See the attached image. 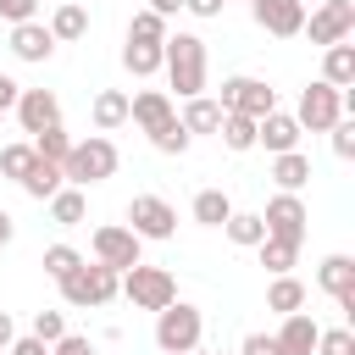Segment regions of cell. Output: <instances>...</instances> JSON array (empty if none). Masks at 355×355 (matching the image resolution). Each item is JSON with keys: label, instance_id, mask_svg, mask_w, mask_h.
<instances>
[{"label": "cell", "instance_id": "cell-1", "mask_svg": "<svg viewBox=\"0 0 355 355\" xmlns=\"http://www.w3.org/2000/svg\"><path fill=\"white\" fill-rule=\"evenodd\" d=\"M161 72H166V83L178 89V100L205 94V78H211L205 39H200V33H166V44H161Z\"/></svg>", "mask_w": 355, "mask_h": 355}, {"label": "cell", "instance_id": "cell-2", "mask_svg": "<svg viewBox=\"0 0 355 355\" xmlns=\"http://www.w3.org/2000/svg\"><path fill=\"white\" fill-rule=\"evenodd\" d=\"M116 166H122L116 144H111L105 133H89V139H72V155L61 161V178H67L72 189H94V183L116 178Z\"/></svg>", "mask_w": 355, "mask_h": 355}, {"label": "cell", "instance_id": "cell-3", "mask_svg": "<svg viewBox=\"0 0 355 355\" xmlns=\"http://www.w3.org/2000/svg\"><path fill=\"white\" fill-rule=\"evenodd\" d=\"M205 338V311L189 300H172L166 311H155V344L161 355H194Z\"/></svg>", "mask_w": 355, "mask_h": 355}, {"label": "cell", "instance_id": "cell-4", "mask_svg": "<svg viewBox=\"0 0 355 355\" xmlns=\"http://www.w3.org/2000/svg\"><path fill=\"white\" fill-rule=\"evenodd\" d=\"M116 294H122V272H111V266H100V261H83L72 277H61V300H67L72 311L111 305Z\"/></svg>", "mask_w": 355, "mask_h": 355}, {"label": "cell", "instance_id": "cell-5", "mask_svg": "<svg viewBox=\"0 0 355 355\" xmlns=\"http://www.w3.org/2000/svg\"><path fill=\"white\" fill-rule=\"evenodd\" d=\"M122 294H128V305L133 311H166L172 300H178V277L166 272V266H128L122 272Z\"/></svg>", "mask_w": 355, "mask_h": 355}, {"label": "cell", "instance_id": "cell-6", "mask_svg": "<svg viewBox=\"0 0 355 355\" xmlns=\"http://www.w3.org/2000/svg\"><path fill=\"white\" fill-rule=\"evenodd\" d=\"M216 105H222V111H233V116H250V122H261L266 111H277V89H272L266 78H244V72H233V78H222V94H216Z\"/></svg>", "mask_w": 355, "mask_h": 355}, {"label": "cell", "instance_id": "cell-7", "mask_svg": "<svg viewBox=\"0 0 355 355\" xmlns=\"http://www.w3.org/2000/svg\"><path fill=\"white\" fill-rule=\"evenodd\" d=\"M344 111H349V94L316 78V83H305V89H300L294 122H300V133H305V128H311V133H327V128H333V122H338Z\"/></svg>", "mask_w": 355, "mask_h": 355}, {"label": "cell", "instance_id": "cell-8", "mask_svg": "<svg viewBox=\"0 0 355 355\" xmlns=\"http://www.w3.org/2000/svg\"><path fill=\"white\" fill-rule=\"evenodd\" d=\"M89 250H94V261L111 266V272H128V266L144 261V239H133L122 222H100V227L89 233Z\"/></svg>", "mask_w": 355, "mask_h": 355}, {"label": "cell", "instance_id": "cell-9", "mask_svg": "<svg viewBox=\"0 0 355 355\" xmlns=\"http://www.w3.org/2000/svg\"><path fill=\"white\" fill-rule=\"evenodd\" d=\"M122 227H128L133 239H155V244H161V239H172V233H178V211H172L161 194H133V200H128V222H122Z\"/></svg>", "mask_w": 355, "mask_h": 355}, {"label": "cell", "instance_id": "cell-10", "mask_svg": "<svg viewBox=\"0 0 355 355\" xmlns=\"http://www.w3.org/2000/svg\"><path fill=\"white\" fill-rule=\"evenodd\" d=\"M305 33H311V44H344L349 33H355V0H316V11L305 17Z\"/></svg>", "mask_w": 355, "mask_h": 355}, {"label": "cell", "instance_id": "cell-11", "mask_svg": "<svg viewBox=\"0 0 355 355\" xmlns=\"http://www.w3.org/2000/svg\"><path fill=\"white\" fill-rule=\"evenodd\" d=\"M261 222H266V239L305 244V222H311V211H305V200H300V194H272V200H266V211H261Z\"/></svg>", "mask_w": 355, "mask_h": 355}, {"label": "cell", "instance_id": "cell-12", "mask_svg": "<svg viewBox=\"0 0 355 355\" xmlns=\"http://www.w3.org/2000/svg\"><path fill=\"white\" fill-rule=\"evenodd\" d=\"M250 17H255V28L272 33V39L305 33V6H300V0H250Z\"/></svg>", "mask_w": 355, "mask_h": 355}, {"label": "cell", "instance_id": "cell-13", "mask_svg": "<svg viewBox=\"0 0 355 355\" xmlns=\"http://www.w3.org/2000/svg\"><path fill=\"white\" fill-rule=\"evenodd\" d=\"M316 288H322L327 300H338L344 316H355V261H349V255H327V261L316 266Z\"/></svg>", "mask_w": 355, "mask_h": 355}, {"label": "cell", "instance_id": "cell-14", "mask_svg": "<svg viewBox=\"0 0 355 355\" xmlns=\"http://www.w3.org/2000/svg\"><path fill=\"white\" fill-rule=\"evenodd\" d=\"M11 111H17L22 133H44V128H55V122H61V100H55L50 89H22Z\"/></svg>", "mask_w": 355, "mask_h": 355}, {"label": "cell", "instance_id": "cell-15", "mask_svg": "<svg viewBox=\"0 0 355 355\" xmlns=\"http://www.w3.org/2000/svg\"><path fill=\"white\" fill-rule=\"evenodd\" d=\"M255 144H261L266 155L300 150V122H294V111H266V116L255 122Z\"/></svg>", "mask_w": 355, "mask_h": 355}, {"label": "cell", "instance_id": "cell-16", "mask_svg": "<svg viewBox=\"0 0 355 355\" xmlns=\"http://www.w3.org/2000/svg\"><path fill=\"white\" fill-rule=\"evenodd\" d=\"M11 55L28 61V67H44V61L55 55L50 28H44V22H17V28H11Z\"/></svg>", "mask_w": 355, "mask_h": 355}, {"label": "cell", "instance_id": "cell-17", "mask_svg": "<svg viewBox=\"0 0 355 355\" xmlns=\"http://www.w3.org/2000/svg\"><path fill=\"white\" fill-rule=\"evenodd\" d=\"M178 111H172V94L166 89H139L133 100H128V122H139L144 133H155V128H166Z\"/></svg>", "mask_w": 355, "mask_h": 355}, {"label": "cell", "instance_id": "cell-18", "mask_svg": "<svg viewBox=\"0 0 355 355\" xmlns=\"http://www.w3.org/2000/svg\"><path fill=\"white\" fill-rule=\"evenodd\" d=\"M316 322L305 316V311H294V316H283V327L272 333L277 338V355H316Z\"/></svg>", "mask_w": 355, "mask_h": 355}, {"label": "cell", "instance_id": "cell-19", "mask_svg": "<svg viewBox=\"0 0 355 355\" xmlns=\"http://www.w3.org/2000/svg\"><path fill=\"white\" fill-rule=\"evenodd\" d=\"M322 83H333V89H355V44L344 39V44H327L322 50Z\"/></svg>", "mask_w": 355, "mask_h": 355}, {"label": "cell", "instance_id": "cell-20", "mask_svg": "<svg viewBox=\"0 0 355 355\" xmlns=\"http://www.w3.org/2000/svg\"><path fill=\"white\" fill-rule=\"evenodd\" d=\"M272 183H277V194H300L311 183V155H300V150L272 155Z\"/></svg>", "mask_w": 355, "mask_h": 355}, {"label": "cell", "instance_id": "cell-21", "mask_svg": "<svg viewBox=\"0 0 355 355\" xmlns=\"http://www.w3.org/2000/svg\"><path fill=\"white\" fill-rule=\"evenodd\" d=\"M44 28H50V39H55V44H72V39H83V33H89V11H83L78 0H61V6H55V17H50Z\"/></svg>", "mask_w": 355, "mask_h": 355}, {"label": "cell", "instance_id": "cell-22", "mask_svg": "<svg viewBox=\"0 0 355 355\" xmlns=\"http://www.w3.org/2000/svg\"><path fill=\"white\" fill-rule=\"evenodd\" d=\"M44 205H50V222H55V227H78V222L89 216V200H83V189H72V183H61Z\"/></svg>", "mask_w": 355, "mask_h": 355}, {"label": "cell", "instance_id": "cell-23", "mask_svg": "<svg viewBox=\"0 0 355 355\" xmlns=\"http://www.w3.org/2000/svg\"><path fill=\"white\" fill-rule=\"evenodd\" d=\"M266 311H277V316H294V311H305V283H300L294 272L272 277V283H266Z\"/></svg>", "mask_w": 355, "mask_h": 355}, {"label": "cell", "instance_id": "cell-24", "mask_svg": "<svg viewBox=\"0 0 355 355\" xmlns=\"http://www.w3.org/2000/svg\"><path fill=\"white\" fill-rule=\"evenodd\" d=\"M183 128H189V139L194 133H216L222 128V105L211 100V94H194V100H183V116H178Z\"/></svg>", "mask_w": 355, "mask_h": 355}, {"label": "cell", "instance_id": "cell-25", "mask_svg": "<svg viewBox=\"0 0 355 355\" xmlns=\"http://www.w3.org/2000/svg\"><path fill=\"white\" fill-rule=\"evenodd\" d=\"M89 116H94V128H100V133L122 128V122H128V94H122V89H100V94H94V105H89Z\"/></svg>", "mask_w": 355, "mask_h": 355}, {"label": "cell", "instance_id": "cell-26", "mask_svg": "<svg viewBox=\"0 0 355 355\" xmlns=\"http://www.w3.org/2000/svg\"><path fill=\"white\" fill-rule=\"evenodd\" d=\"M189 211H194V222H200V227H222V222L233 216V200H227L222 189H200Z\"/></svg>", "mask_w": 355, "mask_h": 355}, {"label": "cell", "instance_id": "cell-27", "mask_svg": "<svg viewBox=\"0 0 355 355\" xmlns=\"http://www.w3.org/2000/svg\"><path fill=\"white\" fill-rule=\"evenodd\" d=\"M222 233H227L239 250H255V244L266 239V222H261V211H233V216L222 222Z\"/></svg>", "mask_w": 355, "mask_h": 355}, {"label": "cell", "instance_id": "cell-28", "mask_svg": "<svg viewBox=\"0 0 355 355\" xmlns=\"http://www.w3.org/2000/svg\"><path fill=\"white\" fill-rule=\"evenodd\" d=\"M61 183H67V178H61V166H55V161H33V166H28V178H22V194H28V200H50Z\"/></svg>", "mask_w": 355, "mask_h": 355}, {"label": "cell", "instance_id": "cell-29", "mask_svg": "<svg viewBox=\"0 0 355 355\" xmlns=\"http://www.w3.org/2000/svg\"><path fill=\"white\" fill-rule=\"evenodd\" d=\"M216 139H222L233 155H244V150H255V122H250V116H233V111H222V128H216Z\"/></svg>", "mask_w": 355, "mask_h": 355}, {"label": "cell", "instance_id": "cell-30", "mask_svg": "<svg viewBox=\"0 0 355 355\" xmlns=\"http://www.w3.org/2000/svg\"><path fill=\"white\" fill-rule=\"evenodd\" d=\"M28 144H33V155H39V161H55V166L72 155V133H67L61 122H55V128H44V133H33Z\"/></svg>", "mask_w": 355, "mask_h": 355}, {"label": "cell", "instance_id": "cell-31", "mask_svg": "<svg viewBox=\"0 0 355 355\" xmlns=\"http://www.w3.org/2000/svg\"><path fill=\"white\" fill-rule=\"evenodd\" d=\"M166 17H155V11H133V22H128V44H166Z\"/></svg>", "mask_w": 355, "mask_h": 355}, {"label": "cell", "instance_id": "cell-32", "mask_svg": "<svg viewBox=\"0 0 355 355\" xmlns=\"http://www.w3.org/2000/svg\"><path fill=\"white\" fill-rule=\"evenodd\" d=\"M255 250H261V266H266L272 277L294 272V261H300V244H283V239H261Z\"/></svg>", "mask_w": 355, "mask_h": 355}, {"label": "cell", "instance_id": "cell-33", "mask_svg": "<svg viewBox=\"0 0 355 355\" xmlns=\"http://www.w3.org/2000/svg\"><path fill=\"white\" fill-rule=\"evenodd\" d=\"M122 67H128L133 78L161 72V44H122Z\"/></svg>", "mask_w": 355, "mask_h": 355}, {"label": "cell", "instance_id": "cell-34", "mask_svg": "<svg viewBox=\"0 0 355 355\" xmlns=\"http://www.w3.org/2000/svg\"><path fill=\"white\" fill-rule=\"evenodd\" d=\"M78 266H83V255H78L72 244H50V250H44V277L61 283V277H72Z\"/></svg>", "mask_w": 355, "mask_h": 355}, {"label": "cell", "instance_id": "cell-35", "mask_svg": "<svg viewBox=\"0 0 355 355\" xmlns=\"http://www.w3.org/2000/svg\"><path fill=\"white\" fill-rule=\"evenodd\" d=\"M150 144H155V150H161V155H183V150H189V144H194V139H189V128H183V122H178V116H172V122H166V128H155V133H150Z\"/></svg>", "mask_w": 355, "mask_h": 355}, {"label": "cell", "instance_id": "cell-36", "mask_svg": "<svg viewBox=\"0 0 355 355\" xmlns=\"http://www.w3.org/2000/svg\"><path fill=\"white\" fill-rule=\"evenodd\" d=\"M33 161H39V155H33V144H6V150H0V172H6L11 183H22Z\"/></svg>", "mask_w": 355, "mask_h": 355}, {"label": "cell", "instance_id": "cell-37", "mask_svg": "<svg viewBox=\"0 0 355 355\" xmlns=\"http://www.w3.org/2000/svg\"><path fill=\"white\" fill-rule=\"evenodd\" d=\"M316 355H355V333L349 327H322L316 333Z\"/></svg>", "mask_w": 355, "mask_h": 355}, {"label": "cell", "instance_id": "cell-38", "mask_svg": "<svg viewBox=\"0 0 355 355\" xmlns=\"http://www.w3.org/2000/svg\"><path fill=\"white\" fill-rule=\"evenodd\" d=\"M33 338H39V344L67 338V316H61V311H33Z\"/></svg>", "mask_w": 355, "mask_h": 355}, {"label": "cell", "instance_id": "cell-39", "mask_svg": "<svg viewBox=\"0 0 355 355\" xmlns=\"http://www.w3.org/2000/svg\"><path fill=\"white\" fill-rule=\"evenodd\" d=\"M327 133H333V155H338V161H355V122H349V116H338Z\"/></svg>", "mask_w": 355, "mask_h": 355}, {"label": "cell", "instance_id": "cell-40", "mask_svg": "<svg viewBox=\"0 0 355 355\" xmlns=\"http://www.w3.org/2000/svg\"><path fill=\"white\" fill-rule=\"evenodd\" d=\"M33 11H39V0H0V17L17 28V22H33Z\"/></svg>", "mask_w": 355, "mask_h": 355}, {"label": "cell", "instance_id": "cell-41", "mask_svg": "<svg viewBox=\"0 0 355 355\" xmlns=\"http://www.w3.org/2000/svg\"><path fill=\"white\" fill-rule=\"evenodd\" d=\"M239 355H277V338H272V333H244Z\"/></svg>", "mask_w": 355, "mask_h": 355}, {"label": "cell", "instance_id": "cell-42", "mask_svg": "<svg viewBox=\"0 0 355 355\" xmlns=\"http://www.w3.org/2000/svg\"><path fill=\"white\" fill-rule=\"evenodd\" d=\"M50 355H94V344H89L83 333H67V338H55V344H50Z\"/></svg>", "mask_w": 355, "mask_h": 355}, {"label": "cell", "instance_id": "cell-43", "mask_svg": "<svg viewBox=\"0 0 355 355\" xmlns=\"http://www.w3.org/2000/svg\"><path fill=\"white\" fill-rule=\"evenodd\" d=\"M6 355H50V344H39V338L28 333V338H11V349H6Z\"/></svg>", "mask_w": 355, "mask_h": 355}, {"label": "cell", "instance_id": "cell-44", "mask_svg": "<svg viewBox=\"0 0 355 355\" xmlns=\"http://www.w3.org/2000/svg\"><path fill=\"white\" fill-rule=\"evenodd\" d=\"M17 94H22V83H17V78H6V72H0V116H6V111H11V105H17Z\"/></svg>", "mask_w": 355, "mask_h": 355}, {"label": "cell", "instance_id": "cell-45", "mask_svg": "<svg viewBox=\"0 0 355 355\" xmlns=\"http://www.w3.org/2000/svg\"><path fill=\"white\" fill-rule=\"evenodd\" d=\"M222 6L227 0H183V11H194V17H222Z\"/></svg>", "mask_w": 355, "mask_h": 355}, {"label": "cell", "instance_id": "cell-46", "mask_svg": "<svg viewBox=\"0 0 355 355\" xmlns=\"http://www.w3.org/2000/svg\"><path fill=\"white\" fill-rule=\"evenodd\" d=\"M144 11H155V17H166V22H172V17H178V11H183V0H150V6H144Z\"/></svg>", "mask_w": 355, "mask_h": 355}, {"label": "cell", "instance_id": "cell-47", "mask_svg": "<svg viewBox=\"0 0 355 355\" xmlns=\"http://www.w3.org/2000/svg\"><path fill=\"white\" fill-rule=\"evenodd\" d=\"M11 239H17V216H11V211H0V250H6Z\"/></svg>", "mask_w": 355, "mask_h": 355}, {"label": "cell", "instance_id": "cell-48", "mask_svg": "<svg viewBox=\"0 0 355 355\" xmlns=\"http://www.w3.org/2000/svg\"><path fill=\"white\" fill-rule=\"evenodd\" d=\"M11 338H17V327H11V311H0V349H11Z\"/></svg>", "mask_w": 355, "mask_h": 355}, {"label": "cell", "instance_id": "cell-49", "mask_svg": "<svg viewBox=\"0 0 355 355\" xmlns=\"http://www.w3.org/2000/svg\"><path fill=\"white\" fill-rule=\"evenodd\" d=\"M300 6H305V0H300Z\"/></svg>", "mask_w": 355, "mask_h": 355}]
</instances>
